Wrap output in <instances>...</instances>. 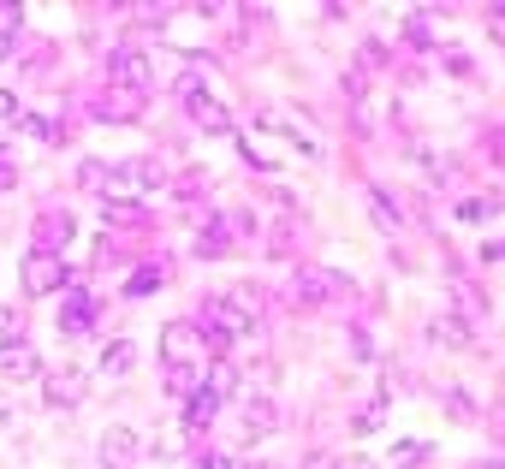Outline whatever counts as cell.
<instances>
[{"instance_id": "obj_14", "label": "cell", "mask_w": 505, "mask_h": 469, "mask_svg": "<svg viewBox=\"0 0 505 469\" xmlns=\"http://www.w3.org/2000/svg\"><path fill=\"white\" fill-rule=\"evenodd\" d=\"M244 155L256 161V167H280V149L268 137H244Z\"/></svg>"}, {"instance_id": "obj_22", "label": "cell", "mask_w": 505, "mask_h": 469, "mask_svg": "<svg viewBox=\"0 0 505 469\" xmlns=\"http://www.w3.org/2000/svg\"><path fill=\"white\" fill-rule=\"evenodd\" d=\"M185 469H220V464H215V457H190Z\"/></svg>"}, {"instance_id": "obj_7", "label": "cell", "mask_w": 505, "mask_h": 469, "mask_svg": "<svg viewBox=\"0 0 505 469\" xmlns=\"http://www.w3.org/2000/svg\"><path fill=\"white\" fill-rule=\"evenodd\" d=\"M84 369H66V374H48V381H42V392H48V404H78V399H84Z\"/></svg>"}, {"instance_id": "obj_11", "label": "cell", "mask_w": 505, "mask_h": 469, "mask_svg": "<svg viewBox=\"0 0 505 469\" xmlns=\"http://www.w3.org/2000/svg\"><path fill=\"white\" fill-rule=\"evenodd\" d=\"M131 363H137V345L131 339H107L101 345V369L107 374H131Z\"/></svg>"}, {"instance_id": "obj_10", "label": "cell", "mask_w": 505, "mask_h": 469, "mask_svg": "<svg viewBox=\"0 0 505 469\" xmlns=\"http://www.w3.org/2000/svg\"><path fill=\"white\" fill-rule=\"evenodd\" d=\"M215 416H220V392H215V386H202L197 399L185 404V428H208Z\"/></svg>"}, {"instance_id": "obj_16", "label": "cell", "mask_w": 505, "mask_h": 469, "mask_svg": "<svg viewBox=\"0 0 505 469\" xmlns=\"http://www.w3.org/2000/svg\"><path fill=\"white\" fill-rule=\"evenodd\" d=\"M13 24H18V13H13V6H0V60H6V54H13V48H18Z\"/></svg>"}, {"instance_id": "obj_1", "label": "cell", "mask_w": 505, "mask_h": 469, "mask_svg": "<svg viewBox=\"0 0 505 469\" xmlns=\"http://www.w3.org/2000/svg\"><path fill=\"white\" fill-rule=\"evenodd\" d=\"M202 327L197 321H173V327L161 333V356H167V369H197V351H202Z\"/></svg>"}, {"instance_id": "obj_4", "label": "cell", "mask_w": 505, "mask_h": 469, "mask_svg": "<svg viewBox=\"0 0 505 469\" xmlns=\"http://www.w3.org/2000/svg\"><path fill=\"white\" fill-rule=\"evenodd\" d=\"M36 374H42V363H36V351H30L24 339H6L0 345V381H36Z\"/></svg>"}, {"instance_id": "obj_5", "label": "cell", "mask_w": 505, "mask_h": 469, "mask_svg": "<svg viewBox=\"0 0 505 469\" xmlns=\"http://www.w3.org/2000/svg\"><path fill=\"white\" fill-rule=\"evenodd\" d=\"M339 291H345V280L333 268H303L298 273V298L303 303H327V298H339Z\"/></svg>"}, {"instance_id": "obj_6", "label": "cell", "mask_w": 505, "mask_h": 469, "mask_svg": "<svg viewBox=\"0 0 505 469\" xmlns=\"http://www.w3.org/2000/svg\"><path fill=\"white\" fill-rule=\"evenodd\" d=\"M185 101H190V119H197L202 131H232V114L220 107L215 96H202L197 84H185Z\"/></svg>"}, {"instance_id": "obj_23", "label": "cell", "mask_w": 505, "mask_h": 469, "mask_svg": "<svg viewBox=\"0 0 505 469\" xmlns=\"http://www.w3.org/2000/svg\"><path fill=\"white\" fill-rule=\"evenodd\" d=\"M6 416H13V410H6V399H0V422H6Z\"/></svg>"}, {"instance_id": "obj_15", "label": "cell", "mask_w": 505, "mask_h": 469, "mask_svg": "<svg viewBox=\"0 0 505 469\" xmlns=\"http://www.w3.org/2000/svg\"><path fill=\"white\" fill-rule=\"evenodd\" d=\"M369 208H375V226H381V232H399V208H392L381 190H369Z\"/></svg>"}, {"instance_id": "obj_8", "label": "cell", "mask_w": 505, "mask_h": 469, "mask_svg": "<svg viewBox=\"0 0 505 469\" xmlns=\"http://www.w3.org/2000/svg\"><path fill=\"white\" fill-rule=\"evenodd\" d=\"M101 457L114 469H131V457H137V434L131 428H107V440H101Z\"/></svg>"}, {"instance_id": "obj_20", "label": "cell", "mask_w": 505, "mask_h": 469, "mask_svg": "<svg viewBox=\"0 0 505 469\" xmlns=\"http://www.w3.org/2000/svg\"><path fill=\"white\" fill-rule=\"evenodd\" d=\"M13 179H18V172H13V155H6V149H0V190L13 185Z\"/></svg>"}, {"instance_id": "obj_17", "label": "cell", "mask_w": 505, "mask_h": 469, "mask_svg": "<svg viewBox=\"0 0 505 469\" xmlns=\"http://www.w3.org/2000/svg\"><path fill=\"white\" fill-rule=\"evenodd\" d=\"M404 42L410 48H428L434 36H428V18H410V24H404Z\"/></svg>"}, {"instance_id": "obj_19", "label": "cell", "mask_w": 505, "mask_h": 469, "mask_svg": "<svg viewBox=\"0 0 505 469\" xmlns=\"http://www.w3.org/2000/svg\"><path fill=\"white\" fill-rule=\"evenodd\" d=\"M0 119H18V96L13 89H0Z\"/></svg>"}, {"instance_id": "obj_12", "label": "cell", "mask_w": 505, "mask_h": 469, "mask_svg": "<svg viewBox=\"0 0 505 469\" xmlns=\"http://www.w3.org/2000/svg\"><path fill=\"white\" fill-rule=\"evenodd\" d=\"M89 315H96V303H89L84 291H72V298H66V309H60V333H84Z\"/></svg>"}, {"instance_id": "obj_21", "label": "cell", "mask_w": 505, "mask_h": 469, "mask_svg": "<svg viewBox=\"0 0 505 469\" xmlns=\"http://www.w3.org/2000/svg\"><path fill=\"white\" fill-rule=\"evenodd\" d=\"M13 339V309H0V345Z\"/></svg>"}, {"instance_id": "obj_18", "label": "cell", "mask_w": 505, "mask_h": 469, "mask_svg": "<svg viewBox=\"0 0 505 469\" xmlns=\"http://www.w3.org/2000/svg\"><path fill=\"white\" fill-rule=\"evenodd\" d=\"M155 280H161V273H155V268H143V273H137V280H131V291L143 298V291H155Z\"/></svg>"}, {"instance_id": "obj_2", "label": "cell", "mask_w": 505, "mask_h": 469, "mask_svg": "<svg viewBox=\"0 0 505 469\" xmlns=\"http://www.w3.org/2000/svg\"><path fill=\"white\" fill-rule=\"evenodd\" d=\"M66 273H72V268H66L60 256L30 250V256H24V291H30V298H54L60 285H66Z\"/></svg>"}, {"instance_id": "obj_9", "label": "cell", "mask_w": 505, "mask_h": 469, "mask_svg": "<svg viewBox=\"0 0 505 469\" xmlns=\"http://www.w3.org/2000/svg\"><path fill=\"white\" fill-rule=\"evenodd\" d=\"M72 214H42V220H36V250H48V256H54V244L60 238H72Z\"/></svg>"}, {"instance_id": "obj_3", "label": "cell", "mask_w": 505, "mask_h": 469, "mask_svg": "<svg viewBox=\"0 0 505 469\" xmlns=\"http://www.w3.org/2000/svg\"><path fill=\"white\" fill-rule=\"evenodd\" d=\"M107 71H114V78H119V89H131V96H143V89L155 84V71H149V60L137 54V48H114Z\"/></svg>"}, {"instance_id": "obj_13", "label": "cell", "mask_w": 505, "mask_h": 469, "mask_svg": "<svg viewBox=\"0 0 505 469\" xmlns=\"http://www.w3.org/2000/svg\"><path fill=\"white\" fill-rule=\"evenodd\" d=\"M274 428H280L274 404H268V399H256V404H250V434H274Z\"/></svg>"}]
</instances>
